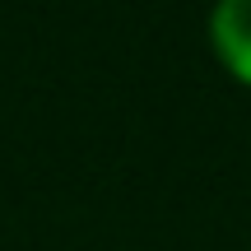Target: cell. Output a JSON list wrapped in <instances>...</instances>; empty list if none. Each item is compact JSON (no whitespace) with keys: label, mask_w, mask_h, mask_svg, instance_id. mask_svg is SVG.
Masks as SVG:
<instances>
[{"label":"cell","mask_w":251,"mask_h":251,"mask_svg":"<svg viewBox=\"0 0 251 251\" xmlns=\"http://www.w3.org/2000/svg\"><path fill=\"white\" fill-rule=\"evenodd\" d=\"M209 28H214V42L224 51V61L242 79H251V0H219Z\"/></svg>","instance_id":"1"}]
</instances>
